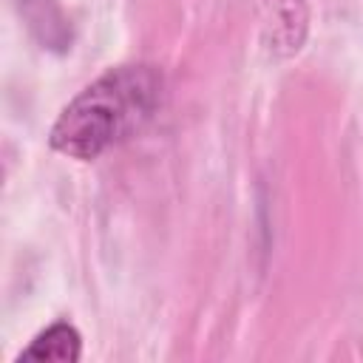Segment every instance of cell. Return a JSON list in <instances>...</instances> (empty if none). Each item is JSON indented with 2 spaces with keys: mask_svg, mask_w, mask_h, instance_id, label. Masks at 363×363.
<instances>
[{
  "mask_svg": "<svg viewBox=\"0 0 363 363\" xmlns=\"http://www.w3.org/2000/svg\"><path fill=\"white\" fill-rule=\"evenodd\" d=\"M162 77L153 65H119L82 88L57 116L51 147L74 159H96L136 133L159 108Z\"/></svg>",
  "mask_w": 363,
  "mask_h": 363,
  "instance_id": "6da1fadb",
  "label": "cell"
},
{
  "mask_svg": "<svg viewBox=\"0 0 363 363\" xmlns=\"http://www.w3.org/2000/svg\"><path fill=\"white\" fill-rule=\"evenodd\" d=\"M20 11L28 20V28L40 37L45 48L62 51L71 43V28L54 0H20Z\"/></svg>",
  "mask_w": 363,
  "mask_h": 363,
  "instance_id": "7a4b0ae2",
  "label": "cell"
},
{
  "mask_svg": "<svg viewBox=\"0 0 363 363\" xmlns=\"http://www.w3.org/2000/svg\"><path fill=\"white\" fill-rule=\"evenodd\" d=\"M77 357H79V332L65 320L40 332L31 340V346L20 354V360H60V363H71Z\"/></svg>",
  "mask_w": 363,
  "mask_h": 363,
  "instance_id": "3957f363",
  "label": "cell"
}]
</instances>
